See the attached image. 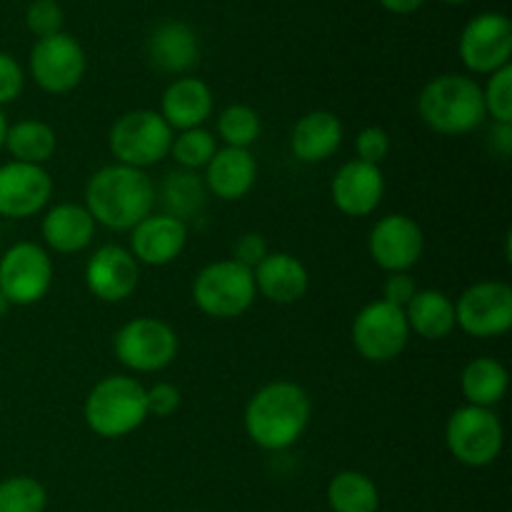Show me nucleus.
Listing matches in <instances>:
<instances>
[{"mask_svg": "<svg viewBox=\"0 0 512 512\" xmlns=\"http://www.w3.org/2000/svg\"><path fill=\"white\" fill-rule=\"evenodd\" d=\"M48 493L43 483L28 475H13L0 483V512H43Z\"/></svg>", "mask_w": 512, "mask_h": 512, "instance_id": "obj_32", "label": "nucleus"}, {"mask_svg": "<svg viewBox=\"0 0 512 512\" xmlns=\"http://www.w3.org/2000/svg\"><path fill=\"white\" fill-rule=\"evenodd\" d=\"M425 235L420 225L405 213H390L373 225L368 235V253L385 273H408L420 263Z\"/></svg>", "mask_w": 512, "mask_h": 512, "instance_id": "obj_14", "label": "nucleus"}, {"mask_svg": "<svg viewBox=\"0 0 512 512\" xmlns=\"http://www.w3.org/2000/svg\"><path fill=\"white\" fill-rule=\"evenodd\" d=\"M23 88H25L23 68H20L18 60H15L13 55L0 50V108L13 103V100H18L20 93H23Z\"/></svg>", "mask_w": 512, "mask_h": 512, "instance_id": "obj_36", "label": "nucleus"}, {"mask_svg": "<svg viewBox=\"0 0 512 512\" xmlns=\"http://www.w3.org/2000/svg\"><path fill=\"white\" fill-rule=\"evenodd\" d=\"M310 413H313V405H310L308 393L298 383L275 380V383L263 385L248 400L243 425L248 438L258 448L278 453L303 438L310 423Z\"/></svg>", "mask_w": 512, "mask_h": 512, "instance_id": "obj_2", "label": "nucleus"}, {"mask_svg": "<svg viewBox=\"0 0 512 512\" xmlns=\"http://www.w3.org/2000/svg\"><path fill=\"white\" fill-rule=\"evenodd\" d=\"M270 248H268V240L263 238L260 233H243L233 245V258L235 263H240L243 268L255 270L265 258H268Z\"/></svg>", "mask_w": 512, "mask_h": 512, "instance_id": "obj_38", "label": "nucleus"}, {"mask_svg": "<svg viewBox=\"0 0 512 512\" xmlns=\"http://www.w3.org/2000/svg\"><path fill=\"white\" fill-rule=\"evenodd\" d=\"M490 138H493L495 153H498L500 158H508L510 150H512V125L495 123L493 135H490Z\"/></svg>", "mask_w": 512, "mask_h": 512, "instance_id": "obj_40", "label": "nucleus"}, {"mask_svg": "<svg viewBox=\"0 0 512 512\" xmlns=\"http://www.w3.org/2000/svg\"><path fill=\"white\" fill-rule=\"evenodd\" d=\"M30 75L45 93H70L85 75L83 45L68 33L40 38L30 50Z\"/></svg>", "mask_w": 512, "mask_h": 512, "instance_id": "obj_13", "label": "nucleus"}, {"mask_svg": "<svg viewBox=\"0 0 512 512\" xmlns=\"http://www.w3.org/2000/svg\"><path fill=\"white\" fill-rule=\"evenodd\" d=\"M185 245H188V223L168 213H150L130 230V255L138 260V265L163 268L180 258Z\"/></svg>", "mask_w": 512, "mask_h": 512, "instance_id": "obj_18", "label": "nucleus"}, {"mask_svg": "<svg viewBox=\"0 0 512 512\" xmlns=\"http://www.w3.org/2000/svg\"><path fill=\"white\" fill-rule=\"evenodd\" d=\"M443 3H453V5H458V3H468V0H443Z\"/></svg>", "mask_w": 512, "mask_h": 512, "instance_id": "obj_44", "label": "nucleus"}, {"mask_svg": "<svg viewBox=\"0 0 512 512\" xmlns=\"http://www.w3.org/2000/svg\"><path fill=\"white\" fill-rule=\"evenodd\" d=\"M258 178V163L253 153L243 148H218L208 165H205L203 185L215 198L233 203L243 200L253 190Z\"/></svg>", "mask_w": 512, "mask_h": 512, "instance_id": "obj_21", "label": "nucleus"}, {"mask_svg": "<svg viewBox=\"0 0 512 512\" xmlns=\"http://www.w3.org/2000/svg\"><path fill=\"white\" fill-rule=\"evenodd\" d=\"M53 198V178L43 165H0V215L3 218H33L48 208Z\"/></svg>", "mask_w": 512, "mask_h": 512, "instance_id": "obj_15", "label": "nucleus"}, {"mask_svg": "<svg viewBox=\"0 0 512 512\" xmlns=\"http://www.w3.org/2000/svg\"><path fill=\"white\" fill-rule=\"evenodd\" d=\"M5 148L13 155L15 163L45 165L55 155L58 135L43 120H20V123L8 125Z\"/></svg>", "mask_w": 512, "mask_h": 512, "instance_id": "obj_27", "label": "nucleus"}, {"mask_svg": "<svg viewBox=\"0 0 512 512\" xmlns=\"http://www.w3.org/2000/svg\"><path fill=\"white\" fill-rule=\"evenodd\" d=\"M113 353L133 373H160L178 358V333L160 318H133L115 333Z\"/></svg>", "mask_w": 512, "mask_h": 512, "instance_id": "obj_8", "label": "nucleus"}, {"mask_svg": "<svg viewBox=\"0 0 512 512\" xmlns=\"http://www.w3.org/2000/svg\"><path fill=\"white\" fill-rule=\"evenodd\" d=\"M335 208L348 218H368L385 198V175L378 165L348 160L340 165L330 183Z\"/></svg>", "mask_w": 512, "mask_h": 512, "instance_id": "obj_17", "label": "nucleus"}, {"mask_svg": "<svg viewBox=\"0 0 512 512\" xmlns=\"http://www.w3.org/2000/svg\"><path fill=\"white\" fill-rule=\"evenodd\" d=\"M5 135H8V118H5V110L0 108V150L5 148Z\"/></svg>", "mask_w": 512, "mask_h": 512, "instance_id": "obj_42", "label": "nucleus"}, {"mask_svg": "<svg viewBox=\"0 0 512 512\" xmlns=\"http://www.w3.org/2000/svg\"><path fill=\"white\" fill-rule=\"evenodd\" d=\"M255 290L253 270L235 260H215L205 265L193 280V303L208 318L233 320L253 308Z\"/></svg>", "mask_w": 512, "mask_h": 512, "instance_id": "obj_5", "label": "nucleus"}, {"mask_svg": "<svg viewBox=\"0 0 512 512\" xmlns=\"http://www.w3.org/2000/svg\"><path fill=\"white\" fill-rule=\"evenodd\" d=\"M13 308V305L8 303V300H5V295L0 293V318H5V315H8V310Z\"/></svg>", "mask_w": 512, "mask_h": 512, "instance_id": "obj_43", "label": "nucleus"}, {"mask_svg": "<svg viewBox=\"0 0 512 512\" xmlns=\"http://www.w3.org/2000/svg\"><path fill=\"white\" fill-rule=\"evenodd\" d=\"M505 443V430L493 408L463 405L445 425V445L465 468H488L498 460Z\"/></svg>", "mask_w": 512, "mask_h": 512, "instance_id": "obj_7", "label": "nucleus"}, {"mask_svg": "<svg viewBox=\"0 0 512 512\" xmlns=\"http://www.w3.org/2000/svg\"><path fill=\"white\" fill-rule=\"evenodd\" d=\"M325 498L333 512H378L380 508L378 485L360 470H343L333 475Z\"/></svg>", "mask_w": 512, "mask_h": 512, "instance_id": "obj_28", "label": "nucleus"}, {"mask_svg": "<svg viewBox=\"0 0 512 512\" xmlns=\"http://www.w3.org/2000/svg\"><path fill=\"white\" fill-rule=\"evenodd\" d=\"M173 130L158 110H130L113 123L108 135V148L115 163L145 170L158 165L170 155Z\"/></svg>", "mask_w": 512, "mask_h": 512, "instance_id": "obj_6", "label": "nucleus"}, {"mask_svg": "<svg viewBox=\"0 0 512 512\" xmlns=\"http://www.w3.org/2000/svg\"><path fill=\"white\" fill-rule=\"evenodd\" d=\"M260 130H263L260 115L250 105H228L218 115V138L223 140L225 148L248 150L260 138Z\"/></svg>", "mask_w": 512, "mask_h": 512, "instance_id": "obj_30", "label": "nucleus"}, {"mask_svg": "<svg viewBox=\"0 0 512 512\" xmlns=\"http://www.w3.org/2000/svg\"><path fill=\"white\" fill-rule=\"evenodd\" d=\"M95 220L93 215L85 210V205L78 203H58L53 208L45 210L43 223H40V233H43V243L55 253H80L88 248L95 238Z\"/></svg>", "mask_w": 512, "mask_h": 512, "instance_id": "obj_24", "label": "nucleus"}, {"mask_svg": "<svg viewBox=\"0 0 512 512\" xmlns=\"http://www.w3.org/2000/svg\"><path fill=\"white\" fill-rule=\"evenodd\" d=\"M460 60L470 73L493 75L510 65L512 23L503 13H480L465 23L458 43Z\"/></svg>", "mask_w": 512, "mask_h": 512, "instance_id": "obj_12", "label": "nucleus"}, {"mask_svg": "<svg viewBox=\"0 0 512 512\" xmlns=\"http://www.w3.org/2000/svg\"><path fill=\"white\" fill-rule=\"evenodd\" d=\"M350 335L360 358L370 363H390L408 348V318L403 308H395L385 300H373L355 315Z\"/></svg>", "mask_w": 512, "mask_h": 512, "instance_id": "obj_11", "label": "nucleus"}, {"mask_svg": "<svg viewBox=\"0 0 512 512\" xmlns=\"http://www.w3.org/2000/svg\"><path fill=\"white\" fill-rule=\"evenodd\" d=\"M83 418L98 438L118 440L135 433L148 420L145 385L130 375H108L85 398Z\"/></svg>", "mask_w": 512, "mask_h": 512, "instance_id": "obj_4", "label": "nucleus"}, {"mask_svg": "<svg viewBox=\"0 0 512 512\" xmlns=\"http://www.w3.org/2000/svg\"><path fill=\"white\" fill-rule=\"evenodd\" d=\"M485 113L500 125H512V65L495 70L483 88Z\"/></svg>", "mask_w": 512, "mask_h": 512, "instance_id": "obj_33", "label": "nucleus"}, {"mask_svg": "<svg viewBox=\"0 0 512 512\" xmlns=\"http://www.w3.org/2000/svg\"><path fill=\"white\" fill-rule=\"evenodd\" d=\"M215 153H218V140L205 128L183 130L173 135V145H170V155L180 165V170H193V173L205 168Z\"/></svg>", "mask_w": 512, "mask_h": 512, "instance_id": "obj_31", "label": "nucleus"}, {"mask_svg": "<svg viewBox=\"0 0 512 512\" xmlns=\"http://www.w3.org/2000/svg\"><path fill=\"white\" fill-rule=\"evenodd\" d=\"M148 398V418H170L180 408V390L173 383H155L153 388H145Z\"/></svg>", "mask_w": 512, "mask_h": 512, "instance_id": "obj_37", "label": "nucleus"}, {"mask_svg": "<svg viewBox=\"0 0 512 512\" xmlns=\"http://www.w3.org/2000/svg\"><path fill=\"white\" fill-rule=\"evenodd\" d=\"M455 323L470 338H500L512 328V288L503 280H480L455 300Z\"/></svg>", "mask_w": 512, "mask_h": 512, "instance_id": "obj_10", "label": "nucleus"}, {"mask_svg": "<svg viewBox=\"0 0 512 512\" xmlns=\"http://www.w3.org/2000/svg\"><path fill=\"white\" fill-rule=\"evenodd\" d=\"M510 375L500 360L475 358L460 375V393L475 408H493L508 395Z\"/></svg>", "mask_w": 512, "mask_h": 512, "instance_id": "obj_26", "label": "nucleus"}, {"mask_svg": "<svg viewBox=\"0 0 512 512\" xmlns=\"http://www.w3.org/2000/svg\"><path fill=\"white\" fill-rule=\"evenodd\" d=\"M418 113L440 135L473 133L488 118L483 88L470 75L445 73L430 80L418 95Z\"/></svg>", "mask_w": 512, "mask_h": 512, "instance_id": "obj_3", "label": "nucleus"}, {"mask_svg": "<svg viewBox=\"0 0 512 512\" xmlns=\"http://www.w3.org/2000/svg\"><path fill=\"white\" fill-rule=\"evenodd\" d=\"M253 278L255 290L278 305L298 303L310 288L308 268L290 253H268V258L253 270Z\"/></svg>", "mask_w": 512, "mask_h": 512, "instance_id": "obj_22", "label": "nucleus"}, {"mask_svg": "<svg viewBox=\"0 0 512 512\" xmlns=\"http://www.w3.org/2000/svg\"><path fill=\"white\" fill-rule=\"evenodd\" d=\"M193 512H205V510H193Z\"/></svg>", "mask_w": 512, "mask_h": 512, "instance_id": "obj_45", "label": "nucleus"}, {"mask_svg": "<svg viewBox=\"0 0 512 512\" xmlns=\"http://www.w3.org/2000/svg\"><path fill=\"white\" fill-rule=\"evenodd\" d=\"M343 123L330 110H313L293 125L290 150L300 163H325L343 145Z\"/></svg>", "mask_w": 512, "mask_h": 512, "instance_id": "obj_23", "label": "nucleus"}, {"mask_svg": "<svg viewBox=\"0 0 512 512\" xmlns=\"http://www.w3.org/2000/svg\"><path fill=\"white\" fill-rule=\"evenodd\" d=\"M390 148H393L390 133L380 125H368V128L355 135V153H358L355 160H363L368 165H378L380 168V163L390 155Z\"/></svg>", "mask_w": 512, "mask_h": 512, "instance_id": "obj_35", "label": "nucleus"}, {"mask_svg": "<svg viewBox=\"0 0 512 512\" xmlns=\"http://www.w3.org/2000/svg\"><path fill=\"white\" fill-rule=\"evenodd\" d=\"M53 285V260L38 243H15L0 258V293L10 305L40 303Z\"/></svg>", "mask_w": 512, "mask_h": 512, "instance_id": "obj_9", "label": "nucleus"}, {"mask_svg": "<svg viewBox=\"0 0 512 512\" xmlns=\"http://www.w3.org/2000/svg\"><path fill=\"white\" fill-rule=\"evenodd\" d=\"M215 108L213 90L205 80L193 78V75H183V78L173 80L165 88L163 100H160V115L170 130H193L203 128L210 120Z\"/></svg>", "mask_w": 512, "mask_h": 512, "instance_id": "obj_19", "label": "nucleus"}, {"mask_svg": "<svg viewBox=\"0 0 512 512\" xmlns=\"http://www.w3.org/2000/svg\"><path fill=\"white\" fill-rule=\"evenodd\" d=\"M25 25L38 40L63 33V8L55 0H33L25 10Z\"/></svg>", "mask_w": 512, "mask_h": 512, "instance_id": "obj_34", "label": "nucleus"}, {"mask_svg": "<svg viewBox=\"0 0 512 512\" xmlns=\"http://www.w3.org/2000/svg\"><path fill=\"white\" fill-rule=\"evenodd\" d=\"M153 205L155 188L145 170L113 163L95 170L85 185V210L95 225L118 233L133 230L153 213Z\"/></svg>", "mask_w": 512, "mask_h": 512, "instance_id": "obj_1", "label": "nucleus"}, {"mask_svg": "<svg viewBox=\"0 0 512 512\" xmlns=\"http://www.w3.org/2000/svg\"><path fill=\"white\" fill-rule=\"evenodd\" d=\"M150 63L170 75H185L198 65L200 43L195 30L183 20H165L155 25L148 38Z\"/></svg>", "mask_w": 512, "mask_h": 512, "instance_id": "obj_20", "label": "nucleus"}, {"mask_svg": "<svg viewBox=\"0 0 512 512\" xmlns=\"http://www.w3.org/2000/svg\"><path fill=\"white\" fill-rule=\"evenodd\" d=\"M410 333L423 340H445L458 323H455V303L440 290H418L405 305Z\"/></svg>", "mask_w": 512, "mask_h": 512, "instance_id": "obj_25", "label": "nucleus"}, {"mask_svg": "<svg viewBox=\"0 0 512 512\" xmlns=\"http://www.w3.org/2000/svg\"><path fill=\"white\" fill-rule=\"evenodd\" d=\"M418 293V285H415L413 275L410 273H388L383 283V298L385 303L395 305V308H403L413 300V295Z\"/></svg>", "mask_w": 512, "mask_h": 512, "instance_id": "obj_39", "label": "nucleus"}, {"mask_svg": "<svg viewBox=\"0 0 512 512\" xmlns=\"http://www.w3.org/2000/svg\"><path fill=\"white\" fill-rule=\"evenodd\" d=\"M423 3L425 0H380V5H383L388 13H395V15L415 13V10H418Z\"/></svg>", "mask_w": 512, "mask_h": 512, "instance_id": "obj_41", "label": "nucleus"}, {"mask_svg": "<svg viewBox=\"0 0 512 512\" xmlns=\"http://www.w3.org/2000/svg\"><path fill=\"white\" fill-rule=\"evenodd\" d=\"M140 283V265L123 245H103L85 265V285L103 303H123Z\"/></svg>", "mask_w": 512, "mask_h": 512, "instance_id": "obj_16", "label": "nucleus"}, {"mask_svg": "<svg viewBox=\"0 0 512 512\" xmlns=\"http://www.w3.org/2000/svg\"><path fill=\"white\" fill-rule=\"evenodd\" d=\"M163 203L168 215L178 220L195 218L203 210L205 203V185L193 170H175L163 183Z\"/></svg>", "mask_w": 512, "mask_h": 512, "instance_id": "obj_29", "label": "nucleus"}]
</instances>
